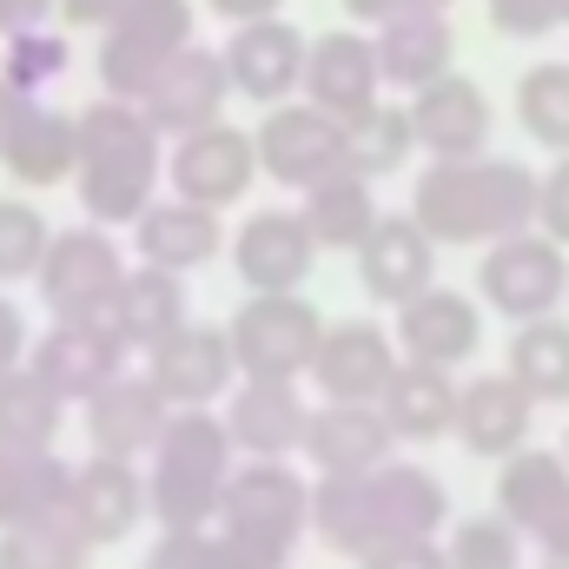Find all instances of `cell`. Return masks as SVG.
<instances>
[{
	"instance_id": "obj_1",
	"label": "cell",
	"mask_w": 569,
	"mask_h": 569,
	"mask_svg": "<svg viewBox=\"0 0 569 569\" xmlns=\"http://www.w3.org/2000/svg\"><path fill=\"white\" fill-rule=\"evenodd\" d=\"M443 510H450L443 483L425 463H398V457L311 483V530L338 557H371V550L405 543V537H437Z\"/></svg>"
},
{
	"instance_id": "obj_2",
	"label": "cell",
	"mask_w": 569,
	"mask_h": 569,
	"mask_svg": "<svg viewBox=\"0 0 569 569\" xmlns=\"http://www.w3.org/2000/svg\"><path fill=\"white\" fill-rule=\"evenodd\" d=\"M411 212L437 246H497L537 226V172L490 152L430 159V172L411 192Z\"/></svg>"
},
{
	"instance_id": "obj_3",
	"label": "cell",
	"mask_w": 569,
	"mask_h": 569,
	"mask_svg": "<svg viewBox=\"0 0 569 569\" xmlns=\"http://www.w3.org/2000/svg\"><path fill=\"white\" fill-rule=\"evenodd\" d=\"M152 186H159V127L146 120V107L120 93L93 100L80 113V172H73L80 212L93 226H133L152 206Z\"/></svg>"
},
{
	"instance_id": "obj_4",
	"label": "cell",
	"mask_w": 569,
	"mask_h": 569,
	"mask_svg": "<svg viewBox=\"0 0 569 569\" xmlns=\"http://www.w3.org/2000/svg\"><path fill=\"white\" fill-rule=\"evenodd\" d=\"M212 530L226 569H284L311 530V483L284 457H246L219 497Z\"/></svg>"
},
{
	"instance_id": "obj_5",
	"label": "cell",
	"mask_w": 569,
	"mask_h": 569,
	"mask_svg": "<svg viewBox=\"0 0 569 569\" xmlns=\"http://www.w3.org/2000/svg\"><path fill=\"white\" fill-rule=\"evenodd\" d=\"M239 470V443L226 418L212 411H172L159 443H152V470H146V503L159 530H199L219 517V497Z\"/></svg>"
},
{
	"instance_id": "obj_6",
	"label": "cell",
	"mask_w": 569,
	"mask_h": 569,
	"mask_svg": "<svg viewBox=\"0 0 569 569\" xmlns=\"http://www.w3.org/2000/svg\"><path fill=\"white\" fill-rule=\"evenodd\" d=\"M179 47H192V0H127L100 27V87L120 100H146Z\"/></svg>"
},
{
	"instance_id": "obj_7",
	"label": "cell",
	"mask_w": 569,
	"mask_h": 569,
	"mask_svg": "<svg viewBox=\"0 0 569 569\" xmlns=\"http://www.w3.org/2000/svg\"><path fill=\"white\" fill-rule=\"evenodd\" d=\"M232 358H239V378H311V358H318V338H325V318L298 298V291H252L232 325Z\"/></svg>"
},
{
	"instance_id": "obj_8",
	"label": "cell",
	"mask_w": 569,
	"mask_h": 569,
	"mask_svg": "<svg viewBox=\"0 0 569 569\" xmlns=\"http://www.w3.org/2000/svg\"><path fill=\"white\" fill-rule=\"evenodd\" d=\"M120 279H127V252H120L113 226H93L87 219L80 232H53L40 272H33V291H40V305L53 318H107Z\"/></svg>"
},
{
	"instance_id": "obj_9",
	"label": "cell",
	"mask_w": 569,
	"mask_h": 569,
	"mask_svg": "<svg viewBox=\"0 0 569 569\" xmlns=\"http://www.w3.org/2000/svg\"><path fill=\"white\" fill-rule=\"evenodd\" d=\"M477 291H483V305H490L497 318H510V325L550 318L569 291L563 246H557L550 232H510V239H497V246L483 252V266H477Z\"/></svg>"
},
{
	"instance_id": "obj_10",
	"label": "cell",
	"mask_w": 569,
	"mask_h": 569,
	"mask_svg": "<svg viewBox=\"0 0 569 569\" xmlns=\"http://www.w3.org/2000/svg\"><path fill=\"white\" fill-rule=\"evenodd\" d=\"M146 378L159 385V398L172 411H212L239 385V358H232L226 325H192L186 318L172 338H159L146 351Z\"/></svg>"
},
{
	"instance_id": "obj_11",
	"label": "cell",
	"mask_w": 569,
	"mask_h": 569,
	"mask_svg": "<svg viewBox=\"0 0 569 569\" xmlns=\"http://www.w3.org/2000/svg\"><path fill=\"white\" fill-rule=\"evenodd\" d=\"M166 179H172L179 199H199V206L226 212V206H239V199L252 192V179H259V140H252L246 127H226V120L192 127V133L172 140Z\"/></svg>"
},
{
	"instance_id": "obj_12",
	"label": "cell",
	"mask_w": 569,
	"mask_h": 569,
	"mask_svg": "<svg viewBox=\"0 0 569 569\" xmlns=\"http://www.w3.org/2000/svg\"><path fill=\"white\" fill-rule=\"evenodd\" d=\"M259 172L266 179H279V186H318L325 172H338V166H351V152H345V120L338 113H325V107H311V100H279L266 120H259Z\"/></svg>"
},
{
	"instance_id": "obj_13",
	"label": "cell",
	"mask_w": 569,
	"mask_h": 569,
	"mask_svg": "<svg viewBox=\"0 0 569 569\" xmlns=\"http://www.w3.org/2000/svg\"><path fill=\"white\" fill-rule=\"evenodd\" d=\"M27 365L67 405H87L113 371H127V345H120V331L107 318H53V331L27 345Z\"/></svg>"
},
{
	"instance_id": "obj_14",
	"label": "cell",
	"mask_w": 569,
	"mask_h": 569,
	"mask_svg": "<svg viewBox=\"0 0 569 569\" xmlns=\"http://www.w3.org/2000/svg\"><path fill=\"white\" fill-rule=\"evenodd\" d=\"M146 510H152V503H146V477H140L133 457H107V450H93L87 463H73L67 517H73V530H80L93 550L127 543V537L140 530Z\"/></svg>"
},
{
	"instance_id": "obj_15",
	"label": "cell",
	"mask_w": 569,
	"mask_h": 569,
	"mask_svg": "<svg viewBox=\"0 0 569 569\" xmlns=\"http://www.w3.org/2000/svg\"><path fill=\"white\" fill-rule=\"evenodd\" d=\"M226 100H232V73H226V53H212V47H179L172 60H166V73L146 87V120L159 127V140H179V133H192V127H212L219 113H226Z\"/></svg>"
},
{
	"instance_id": "obj_16",
	"label": "cell",
	"mask_w": 569,
	"mask_h": 569,
	"mask_svg": "<svg viewBox=\"0 0 569 569\" xmlns=\"http://www.w3.org/2000/svg\"><path fill=\"white\" fill-rule=\"evenodd\" d=\"M305 33L266 13V20H239V33L219 47L226 53V73H232V93H246L252 107H279L305 87Z\"/></svg>"
},
{
	"instance_id": "obj_17",
	"label": "cell",
	"mask_w": 569,
	"mask_h": 569,
	"mask_svg": "<svg viewBox=\"0 0 569 569\" xmlns=\"http://www.w3.org/2000/svg\"><path fill=\"white\" fill-rule=\"evenodd\" d=\"M405 365L398 338L365 325V318H345V325H325L318 338V358H311V385L325 398H351V405H378V391L391 385V371Z\"/></svg>"
},
{
	"instance_id": "obj_18",
	"label": "cell",
	"mask_w": 569,
	"mask_h": 569,
	"mask_svg": "<svg viewBox=\"0 0 569 569\" xmlns=\"http://www.w3.org/2000/svg\"><path fill=\"white\" fill-rule=\"evenodd\" d=\"M311 259H318V239H311L305 212L266 206L232 232V266H239V284H252V291H298L311 279Z\"/></svg>"
},
{
	"instance_id": "obj_19",
	"label": "cell",
	"mask_w": 569,
	"mask_h": 569,
	"mask_svg": "<svg viewBox=\"0 0 569 569\" xmlns=\"http://www.w3.org/2000/svg\"><path fill=\"white\" fill-rule=\"evenodd\" d=\"M391 338H398L405 358L457 371V365L477 358V345H483V311H477L463 291H450V284H425L418 298L398 305V331H391Z\"/></svg>"
},
{
	"instance_id": "obj_20",
	"label": "cell",
	"mask_w": 569,
	"mask_h": 569,
	"mask_svg": "<svg viewBox=\"0 0 569 569\" xmlns=\"http://www.w3.org/2000/svg\"><path fill=\"white\" fill-rule=\"evenodd\" d=\"M437 272V239L418 226V212H378V226L358 246V284L378 305H405L418 298Z\"/></svg>"
},
{
	"instance_id": "obj_21",
	"label": "cell",
	"mask_w": 569,
	"mask_h": 569,
	"mask_svg": "<svg viewBox=\"0 0 569 569\" xmlns=\"http://www.w3.org/2000/svg\"><path fill=\"white\" fill-rule=\"evenodd\" d=\"M172 418V405L159 398V385L140 371H113L93 398H87V443L107 450V457H152L159 430Z\"/></svg>"
},
{
	"instance_id": "obj_22",
	"label": "cell",
	"mask_w": 569,
	"mask_h": 569,
	"mask_svg": "<svg viewBox=\"0 0 569 569\" xmlns=\"http://www.w3.org/2000/svg\"><path fill=\"white\" fill-rule=\"evenodd\" d=\"M305 100L325 107V113H338V120H351V113H365L371 100H385L378 47H371L365 33H351V27L318 33V40L305 47Z\"/></svg>"
},
{
	"instance_id": "obj_23",
	"label": "cell",
	"mask_w": 569,
	"mask_h": 569,
	"mask_svg": "<svg viewBox=\"0 0 569 569\" xmlns=\"http://www.w3.org/2000/svg\"><path fill=\"white\" fill-rule=\"evenodd\" d=\"M305 425L311 405L291 378H239V391H226V430L239 457H291L305 443Z\"/></svg>"
},
{
	"instance_id": "obj_24",
	"label": "cell",
	"mask_w": 569,
	"mask_h": 569,
	"mask_svg": "<svg viewBox=\"0 0 569 569\" xmlns=\"http://www.w3.org/2000/svg\"><path fill=\"white\" fill-rule=\"evenodd\" d=\"M391 425H385V411L378 405H351V398H325L318 411H311V425H305V457H311V470L318 477H351V470H371V463H385L391 457Z\"/></svg>"
},
{
	"instance_id": "obj_25",
	"label": "cell",
	"mask_w": 569,
	"mask_h": 569,
	"mask_svg": "<svg viewBox=\"0 0 569 569\" xmlns=\"http://www.w3.org/2000/svg\"><path fill=\"white\" fill-rule=\"evenodd\" d=\"M411 127L430 159H470L490 146V100L463 73H437L430 87L411 93Z\"/></svg>"
},
{
	"instance_id": "obj_26",
	"label": "cell",
	"mask_w": 569,
	"mask_h": 569,
	"mask_svg": "<svg viewBox=\"0 0 569 569\" xmlns=\"http://www.w3.org/2000/svg\"><path fill=\"white\" fill-rule=\"evenodd\" d=\"M530 418H537V398L510 378V371H490V378H470L457 391V443L470 457H510L530 443Z\"/></svg>"
},
{
	"instance_id": "obj_27",
	"label": "cell",
	"mask_w": 569,
	"mask_h": 569,
	"mask_svg": "<svg viewBox=\"0 0 569 569\" xmlns=\"http://www.w3.org/2000/svg\"><path fill=\"white\" fill-rule=\"evenodd\" d=\"M226 246L219 232V212L199 206V199H152L140 219H133V252L146 266H166V272H199L212 252Z\"/></svg>"
},
{
	"instance_id": "obj_28",
	"label": "cell",
	"mask_w": 569,
	"mask_h": 569,
	"mask_svg": "<svg viewBox=\"0 0 569 569\" xmlns=\"http://www.w3.org/2000/svg\"><path fill=\"white\" fill-rule=\"evenodd\" d=\"M371 47H378V73H385L391 93H418V87H430L437 73H450V60H457V33H450L443 7L385 20Z\"/></svg>"
},
{
	"instance_id": "obj_29",
	"label": "cell",
	"mask_w": 569,
	"mask_h": 569,
	"mask_svg": "<svg viewBox=\"0 0 569 569\" xmlns=\"http://www.w3.org/2000/svg\"><path fill=\"white\" fill-rule=\"evenodd\" d=\"M457 378L443 371V365H418V358H405L398 371H391V385L378 391V411H385V425L398 443H430V437H450L457 430Z\"/></svg>"
},
{
	"instance_id": "obj_30",
	"label": "cell",
	"mask_w": 569,
	"mask_h": 569,
	"mask_svg": "<svg viewBox=\"0 0 569 569\" xmlns=\"http://www.w3.org/2000/svg\"><path fill=\"white\" fill-rule=\"evenodd\" d=\"M113 331H120V345L127 351H152L159 338H172L186 318H192V305H186V272H166V266H127V279L113 291Z\"/></svg>"
},
{
	"instance_id": "obj_31",
	"label": "cell",
	"mask_w": 569,
	"mask_h": 569,
	"mask_svg": "<svg viewBox=\"0 0 569 569\" xmlns=\"http://www.w3.org/2000/svg\"><path fill=\"white\" fill-rule=\"evenodd\" d=\"M497 510L537 543L550 523L569 517V457L557 450H510L497 477Z\"/></svg>"
},
{
	"instance_id": "obj_32",
	"label": "cell",
	"mask_w": 569,
	"mask_h": 569,
	"mask_svg": "<svg viewBox=\"0 0 569 569\" xmlns=\"http://www.w3.org/2000/svg\"><path fill=\"white\" fill-rule=\"evenodd\" d=\"M67 490H73V463L60 450H13V443H0V530L60 517Z\"/></svg>"
},
{
	"instance_id": "obj_33",
	"label": "cell",
	"mask_w": 569,
	"mask_h": 569,
	"mask_svg": "<svg viewBox=\"0 0 569 569\" xmlns=\"http://www.w3.org/2000/svg\"><path fill=\"white\" fill-rule=\"evenodd\" d=\"M0 166L27 186V192H53L80 172V113H53V107H33L27 127L13 133V146L0 152Z\"/></svg>"
},
{
	"instance_id": "obj_34",
	"label": "cell",
	"mask_w": 569,
	"mask_h": 569,
	"mask_svg": "<svg viewBox=\"0 0 569 569\" xmlns=\"http://www.w3.org/2000/svg\"><path fill=\"white\" fill-rule=\"evenodd\" d=\"M305 226H311V239H318V252H358L365 246V232L378 226V199H371V179L365 172H351V166H338V172H325L318 186H305Z\"/></svg>"
},
{
	"instance_id": "obj_35",
	"label": "cell",
	"mask_w": 569,
	"mask_h": 569,
	"mask_svg": "<svg viewBox=\"0 0 569 569\" xmlns=\"http://www.w3.org/2000/svg\"><path fill=\"white\" fill-rule=\"evenodd\" d=\"M60 418H67V398L27 358L0 371V443H13V450H53Z\"/></svg>"
},
{
	"instance_id": "obj_36",
	"label": "cell",
	"mask_w": 569,
	"mask_h": 569,
	"mask_svg": "<svg viewBox=\"0 0 569 569\" xmlns=\"http://www.w3.org/2000/svg\"><path fill=\"white\" fill-rule=\"evenodd\" d=\"M345 152H351V172H365V179H391V172H405V159L418 152L411 107L371 100L365 113H351V120H345Z\"/></svg>"
},
{
	"instance_id": "obj_37",
	"label": "cell",
	"mask_w": 569,
	"mask_h": 569,
	"mask_svg": "<svg viewBox=\"0 0 569 569\" xmlns=\"http://www.w3.org/2000/svg\"><path fill=\"white\" fill-rule=\"evenodd\" d=\"M510 378L537 405H569V325L557 311L517 325V338H510Z\"/></svg>"
},
{
	"instance_id": "obj_38",
	"label": "cell",
	"mask_w": 569,
	"mask_h": 569,
	"mask_svg": "<svg viewBox=\"0 0 569 569\" xmlns=\"http://www.w3.org/2000/svg\"><path fill=\"white\" fill-rule=\"evenodd\" d=\"M93 543L73 530V517H40L20 530H0V569H87Z\"/></svg>"
},
{
	"instance_id": "obj_39",
	"label": "cell",
	"mask_w": 569,
	"mask_h": 569,
	"mask_svg": "<svg viewBox=\"0 0 569 569\" xmlns=\"http://www.w3.org/2000/svg\"><path fill=\"white\" fill-rule=\"evenodd\" d=\"M517 120L523 133L550 152H569V60H543L517 87Z\"/></svg>"
},
{
	"instance_id": "obj_40",
	"label": "cell",
	"mask_w": 569,
	"mask_h": 569,
	"mask_svg": "<svg viewBox=\"0 0 569 569\" xmlns=\"http://www.w3.org/2000/svg\"><path fill=\"white\" fill-rule=\"evenodd\" d=\"M523 543L530 537L503 510H490V517H463L450 530L443 557H450V569H523Z\"/></svg>"
},
{
	"instance_id": "obj_41",
	"label": "cell",
	"mask_w": 569,
	"mask_h": 569,
	"mask_svg": "<svg viewBox=\"0 0 569 569\" xmlns=\"http://www.w3.org/2000/svg\"><path fill=\"white\" fill-rule=\"evenodd\" d=\"M47 246H53V226L33 199H0V284L33 279Z\"/></svg>"
},
{
	"instance_id": "obj_42",
	"label": "cell",
	"mask_w": 569,
	"mask_h": 569,
	"mask_svg": "<svg viewBox=\"0 0 569 569\" xmlns=\"http://www.w3.org/2000/svg\"><path fill=\"white\" fill-rule=\"evenodd\" d=\"M67 33H53V27H27V33H7V53H0V73L13 80V87H27V93H47L60 73H67Z\"/></svg>"
},
{
	"instance_id": "obj_43",
	"label": "cell",
	"mask_w": 569,
	"mask_h": 569,
	"mask_svg": "<svg viewBox=\"0 0 569 569\" xmlns=\"http://www.w3.org/2000/svg\"><path fill=\"white\" fill-rule=\"evenodd\" d=\"M146 569H226L219 530L212 523H199V530H159V543L146 550Z\"/></svg>"
},
{
	"instance_id": "obj_44",
	"label": "cell",
	"mask_w": 569,
	"mask_h": 569,
	"mask_svg": "<svg viewBox=\"0 0 569 569\" xmlns=\"http://www.w3.org/2000/svg\"><path fill=\"white\" fill-rule=\"evenodd\" d=\"M483 7H490V27L510 40H543L550 27H563L557 0H483Z\"/></svg>"
},
{
	"instance_id": "obj_45",
	"label": "cell",
	"mask_w": 569,
	"mask_h": 569,
	"mask_svg": "<svg viewBox=\"0 0 569 569\" xmlns=\"http://www.w3.org/2000/svg\"><path fill=\"white\" fill-rule=\"evenodd\" d=\"M537 232H550L557 246H569V152L537 179Z\"/></svg>"
},
{
	"instance_id": "obj_46",
	"label": "cell",
	"mask_w": 569,
	"mask_h": 569,
	"mask_svg": "<svg viewBox=\"0 0 569 569\" xmlns=\"http://www.w3.org/2000/svg\"><path fill=\"white\" fill-rule=\"evenodd\" d=\"M358 569H450V557L430 537H405V543H385V550L358 557Z\"/></svg>"
},
{
	"instance_id": "obj_47",
	"label": "cell",
	"mask_w": 569,
	"mask_h": 569,
	"mask_svg": "<svg viewBox=\"0 0 569 569\" xmlns=\"http://www.w3.org/2000/svg\"><path fill=\"white\" fill-rule=\"evenodd\" d=\"M40 107V93H27V87H13L7 73H0V152L13 146V133L27 127V113Z\"/></svg>"
},
{
	"instance_id": "obj_48",
	"label": "cell",
	"mask_w": 569,
	"mask_h": 569,
	"mask_svg": "<svg viewBox=\"0 0 569 569\" xmlns=\"http://www.w3.org/2000/svg\"><path fill=\"white\" fill-rule=\"evenodd\" d=\"M351 20H371V27H385V20H398V13H425V7H443L450 13V0H338Z\"/></svg>"
},
{
	"instance_id": "obj_49",
	"label": "cell",
	"mask_w": 569,
	"mask_h": 569,
	"mask_svg": "<svg viewBox=\"0 0 569 569\" xmlns=\"http://www.w3.org/2000/svg\"><path fill=\"white\" fill-rule=\"evenodd\" d=\"M27 345H33V338H27L20 305H13V298H0V371H7V365H20V358H27Z\"/></svg>"
},
{
	"instance_id": "obj_50",
	"label": "cell",
	"mask_w": 569,
	"mask_h": 569,
	"mask_svg": "<svg viewBox=\"0 0 569 569\" xmlns=\"http://www.w3.org/2000/svg\"><path fill=\"white\" fill-rule=\"evenodd\" d=\"M53 7H60V0H0V40H7V33H27V27H47Z\"/></svg>"
},
{
	"instance_id": "obj_51",
	"label": "cell",
	"mask_w": 569,
	"mask_h": 569,
	"mask_svg": "<svg viewBox=\"0 0 569 569\" xmlns=\"http://www.w3.org/2000/svg\"><path fill=\"white\" fill-rule=\"evenodd\" d=\"M120 7H127V0H60V13H67L73 27H107Z\"/></svg>"
},
{
	"instance_id": "obj_52",
	"label": "cell",
	"mask_w": 569,
	"mask_h": 569,
	"mask_svg": "<svg viewBox=\"0 0 569 569\" xmlns=\"http://www.w3.org/2000/svg\"><path fill=\"white\" fill-rule=\"evenodd\" d=\"M219 20H266V13H279L284 0H206Z\"/></svg>"
},
{
	"instance_id": "obj_53",
	"label": "cell",
	"mask_w": 569,
	"mask_h": 569,
	"mask_svg": "<svg viewBox=\"0 0 569 569\" xmlns=\"http://www.w3.org/2000/svg\"><path fill=\"white\" fill-rule=\"evenodd\" d=\"M537 550H543V563H569V517H563V523H550V530L537 537Z\"/></svg>"
},
{
	"instance_id": "obj_54",
	"label": "cell",
	"mask_w": 569,
	"mask_h": 569,
	"mask_svg": "<svg viewBox=\"0 0 569 569\" xmlns=\"http://www.w3.org/2000/svg\"><path fill=\"white\" fill-rule=\"evenodd\" d=\"M557 7H563V20H569V0H557Z\"/></svg>"
},
{
	"instance_id": "obj_55",
	"label": "cell",
	"mask_w": 569,
	"mask_h": 569,
	"mask_svg": "<svg viewBox=\"0 0 569 569\" xmlns=\"http://www.w3.org/2000/svg\"><path fill=\"white\" fill-rule=\"evenodd\" d=\"M563 457H569V430H563Z\"/></svg>"
},
{
	"instance_id": "obj_56",
	"label": "cell",
	"mask_w": 569,
	"mask_h": 569,
	"mask_svg": "<svg viewBox=\"0 0 569 569\" xmlns=\"http://www.w3.org/2000/svg\"><path fill=\"white\" fill-rule=\"evenodd\" d=\"M543 569H569V563H543Z\"/></svg>"
}]
</instances>
